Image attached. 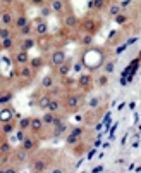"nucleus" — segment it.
I'll return each mask as SVG.
<instances>
[{
    "mask_svg": "<svg viewBox=\"0 0 141 173\" xmlns=\"http://www.w3.org/2000/svg\"><path fill=\"white\" fill-rule=\"evenodd\" d=\"M28 52H24V50H21L19 54L16 56V62H19V64H26L28 62Z\"/></svg>",
    "mask_w": 141,
    "mask_h": 173,
    "instance_id": "1",
    "label": "nucleus"
},
{
    "mask_svg": "<svg viewBox=\"0 0 141 173\" xmlns=\"http://www.w3.org/2000/svg\"><path fill=\"white\" fill-rule=\"evenodd\" d=\"M33 45H34V40H31V38H28V40H24V42H23V45H21V50L28 52L29 49H33Z\"/></svg>",
    "mask_w": 141,
    "mask_h": 173,
    "instance_id": "2",
    "label": "nucleus"
},
{
    "mask_svg": "<svg viewBox=\"0 0 141 173\" xmlns=\"http://www.w3.org/2000/svg\"><path fill=\"white\" fill-rule=\"evenodd\" d=\"M31 128H33L34 132H38L40 128H41V120H38V118L31 120Z\"/></svg>",
    "mask_w": 141,
    "mask_h": 173,
    "instance_id": "3",
    "label": "nucleus"
},
{
    "mask_svg": "<svg viewBox=\"0 0 141 173\" xmlns=\"http://www.w3.org/2000/svg\"><path fill=\"white\" fill-rule=\"evenodd\" d=\"M11 19H12V16H11V14H9V12H4V14L0 16V21H2V23H4V24L11 23Z\"/></svg>",
    "mask_w": 141,
    "mask_h": 173,
    "instance_id": "4",
    "label": "nucleus"
},
{
    "mask_svg": "<svg viewBox=\"0 0 141 173\" xmlns=\"http://www.w3.org/2000/svg\"><path fill=\"white\" fill-rule=\"evenodd\" d=\"M52 9H53V11H62V2H60V0H53V2H52Z\"/></svg>",
    "mask_w": 141,
    "mask_h": 173,
    "instance_id": "5",
    "label": "nucleus"
},
{
    "mask_svg": "<svg viewBox=\"0 0 141 173\" xmlns=\"http://www.w3.org/2000/svg\"><path fill=\"white\" fill-rule=\"evenodd\" d=\"M53 62L55 64H62L64 62V56L59 52V54H53Z\"/></svg>",
    "mask_w": 141,
    "mask_h": 173,
    "instance_id": "6",
    "label": "nucleus"
},
{
    "mask_svg": "<svg viewBox=\"0 0 141 173\" xmlns=\"http://www.w3.org/2000/svg\"><path fill=\"white\" fill-rule=\"evenodd\" d=\"M9 29L7 28H0V38H2V40H5V38H9Z\"/></svg>",
    "mask_w": 141,
    "mask_h": 173,
    "instance_id": "7",
    "label": "nucleus"
},
{
    "mask_svg": "<svg viewBox=\"0 0 141 173\" xmlns=\"http://www.w3.org/2000/svg\"><path fill=\"white\" fill-rule=\"evenodd\" d=\"M41 85L45 86V88H50V86H52V78H50V76H46V78H43V81H41Z\"/></svg>",
    "mask_w": 141,
    "mask_h": 173,
    "instance_id": "8",
    "label": "nucleus"
},
{
    "mask_svg": "<svg viewBox=\"0 0 141 173\" xmlns=\"http://www.w3.org/2000/svg\"><path fill=\"white\" fill-rule=\"evenodd\" d=\"M26 23H28V21H26V17H24V16H21V17H19V19H17V28H23V26H26Z\"/></svg>",
    "mask_w": 141,
    "mask_h": 173,
    "instance_id": "9",
    "label": "nucleus"
},
{
    "mask_svg": "<svg viewBox=\"0 0 141 173\" xmlns=\"http://www.w3.org/2000/svg\"><path fill=\"white\" fill-rule=\"evenodd\" d=\"M33 147H34L33 140H29V138H26V140H24V149H26V151H29V149H33Z\"/></svg>",
    "mask_w": 141,
    "mask_h": 173,
    "instance_id": "10",
    "label": "nucleus"
},
{
    "mask_svg": "<svg viewBox=\"0 0 141 173\" xmlns=\"http://www.w3.org/2000/svg\"><path fill=\"white\" fill-rule=\"evenodd\" d=\"M17 159H19V161H24V159H26V149L17 152Z\"/></svg>",
    "mask_w": 141,
    "mask_h": 173,
    "instance_id": "11",
    "label": "nucleus"
},
{
    "mask_svg": "<svg viewBox=\"0 0 141 173\" xmlns=\"http://www.w3.org/2000/svg\"><path fill=\"white\" fill-rule=\"evenodd\" d=\"M29 123H31V120H28V118H26V120H23V121H21V125H19V128H21V130H26V127H28Z\"/></svg>",
    "mask_w": 141,
    "mask_h": 173,
    "instance_id": "12",
    "label": "nucleus"
},
{
    "mask_svg": "<svg viewBox=\"0 0 141 173\" xmlns=\"http://www.w3.org/2000/svg\"><path fill=\"white\" fill-rule=\"evenodd\" d=\"M11 45H12V40H11V38H5V40H2V47H4V49H9Z\"/></svg>",
    "mask_w": 141,
    "mask_h": 173,
    "instance_id": "13",
    "label": "nucleus"
},
{
    "mask_svg": "<svg viewBox=\"0 0 141 173\" xmlns=\"http://www.w3.org/2000/svg\"><path fill=\"white\" fill-rule=\"evenodd\" d=\"M43 121H46V123H52V121H55V118L52 116V113H48V114L43 116Z\"/></svg>",
    "mask_w": 141,
    "mask_h": 173,
    "instance_id": "14",
    "label": "nucleus"
},
{
    "mask_svg": "<svg viewBox=\"0 0 141 173\" xmlns=\"http://www.w3.org/2000/svg\"><path fill=\"white\" fill-rule=\"evenodd\" d=\"M48 104H50V99H48V97H43L41 100H40V106H41V107H46Z\"/></svg>",
    "mask_w": 141,
    "mask_h": 173,
    "instance_id": "15",
    "label": "nucleus"
},
{
    "mask_svg": "<svg viewBox=\"0 0 141 173\" xmlns=\"http://www.w3.org/2000/svg\"><path fill=\"white\" fill-rule=\"evenodd\" d=\"M45 31H46V26H45V24H38V28H36V33L43 35Z\"/></svg>",
    "mask_w": 141,
    "mask_h": 173,
    "instance_id": "16",
    "label": "nucleus"
},
{
    "mask_svg": "<svg viewBox=\"0 0 141 173\" xmlns=\"http://www.w3.org/2000/svg\"><path fill=\"white\" fill-rule=\"evenodd\" d=\"M21 76H24V78H29V76H31V69L24 68L23 71H21Z\"/></svg>",
    "mask_w": 141,
    "mask_h": 173,
    "instance_id": "17",
    "label": "nucleus"
},
{
    "mask_svg": "<svg viewBox=\"0 0 141 173\" xmlns=\"http://www.w3.org/2000/svg\"><path fill=\"white\" fill-rule=\"evenodd\" d=\"M48 106H50L52 111H57V109H59V102H55V100H50V104H48Z\"/></svg>",
    "mask_w": 141,
    "mask_h": 173,
    "instance_id": "18",
    "label": "nucleus"
},
{
    "mask_svg": "<svg viewBox=\"0 0 141 173\" xmlns=\"http://www.w3.org/2000/svg\"><path fill=\"white\" fill-rule=\"evenodd\" d=\"M4 132H5V133H11L12 132V125H11V123H5V125H4Z\"/></svg>",
    "mask_w": 141,
    "mask_h": 173,
    "instance_id": "19",
    "label": "nucleus"
},
{
    "mask_svg": "<svg viewBox=\"0 0 141 173\" xmlns=\"http://www.w3.org/2000/svg\"><path fill=\"white\" fill-rule=\"evenodd\" d=\"M29 31H31V28H29L28 24H26V26H23V28H21V35H28Z\"/></svg>",
    "mask_w": 141,
    "mask_h": 173,
    "instance_id": "20",
    "label": "nucleus"
},
{
    "mask_svg": "<svg viewBox=\"0 0 141 173\" xmlns=\"http://www.w3.org/2000/svg\"><path fill=\"white\" fill-rule=\"evenodd\" d=\"M41 66V61H40V57H34V61H33V68H40Z\"/></svg>",
    "mask_w": 141,
    "mask_h": 173,
    "instance_id": "21",
    "label": "nucleus"
},
{
    "mask_svg": "<svg viewBox=\"0 0 141 173\" xmlns=\"http://www.w3.org/2000/svg\"><path fill=\"white\" fill-rule=\"evenodd\" d=\"M67 71H69L67 66H62V68H60V75H67Z\"/></svg>",
    "mask_w": 141,
    "mask_h": 173,
    "instance_id": "22",
    "label": "nucleus"
},
{
    "mask_svg": "<svg viewBox=\"0 0 141 173\" xmlns=\"http://www.w3.org/2000/svg\"><path fill=\"white\" fill-rule=\"evenodd\" d=\"M65 23H67L69 26H71V24H74V23H76V19H74V17L71 16V17H67V21H65Z\"/></svg>",
    "mask_w": 141,
    "mask_h": 173,
    "instance_id": "23",
    "label": "nucleus"
},
{
    "mask_svg": "<svg viewBox=\"0 0 141 173\" xmlns=\"http://www.w3.org/2000/svg\"><path fill=\"white\" fill-rule=\"evenodd\" d=\"M0 151H4V152H7V151H9V145H7V144H4L2 147H0Z\"/></svg>",
    "mask_w": 141,
    "mask_h": 173,
    "instance_id": "24",
    "label": "nucleus"
},
{
    "mask_svg": "<svg viewBox=\"0 0 141 173\" xmlns=\"http://www.w3.org/2000/svg\"><path fill=\"white\" fill-rule=\"evenodd\" d=\"M114 69V64H107V71H112Z\"/></svg>",
    "mask_w": 141,
    "mask_h": 173,
    "instance_id": "25",
    "label": "nucleus"
},
{
    "mask_svg": "<svg viewBox=\"0 0 141 173\" xmlns=\"http://www.w3.org/2000/svg\"><path fill=\"white\" fill-rule=\"evenodd\" d=\"M31 2H33V4H36V5H38V4H41V2H43V0H31Z\"/></svg>",
    "mask_w": 141,
    "mask_h": 173,
    "instance_id": "26",
    "label": "nucleus"
},
{
    "mask_svg": "<svg viewBox=\"0 0 141 173\" xmlns=\"http://www.w3.org/2000/svg\"><path fill=\"white\" fill-rule=\"evenodd\" d=\"M53 173H60V171H53Z\"/></svg>",
    "mask_w": 141,
    "mask_h": 173,
    "instance_id": "27",
    "label": "nucleus"
}]
</instances>
